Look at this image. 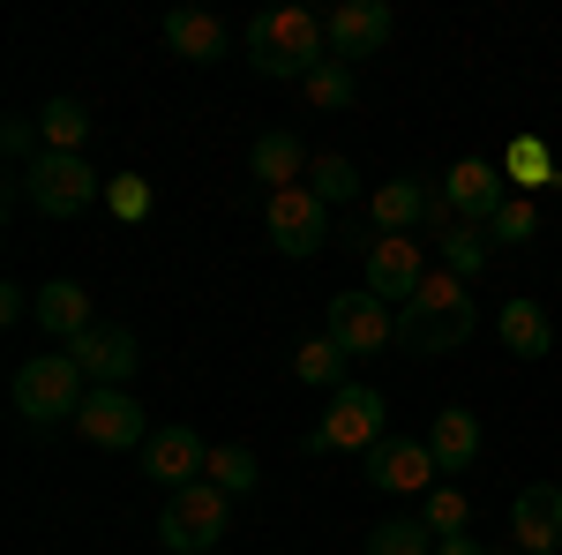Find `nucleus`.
<instances>
[{
  "mask_svg": "<svg viewBox=\"0 0 562 555\" xmlns=\"http://www.w3.org/2000/svg\"><path fill=\"white\" fill-rule=\"evenodd\" d=\"M105 211L121 218V225H143V218H150V180H143V173H113V180H105Z\"/></svg>",
  "mask_w": 562,
  "mask_h": 555,
  "instance_id": "7c9ffc66",
  "label": "nucleus"
},
{
  "mask_svg": "<svg viewBox=\"0 0 562 555\" xmlns=\"http://www.w3.org/2000/svg\"><path fill=\"white\" fill-rule=\"evenodd\" d=\"M503 173H510V188L532 196V188H548V180H555V151H548V143H532V135H518V143H510V158H503Z\"/></svg>",
  "mask_w": 562,
  "mask_h": 555,
  "instance_id": "c756f323",
  "label": "nucleus"
},
{
  "mask_svg": "<svg viewBox=\"0 0 562 555\" xmlns=\"http://www.w3.org/2000/svg\"><path fill=\"white\" fill-rule=\"evenodd\" d=\"M360 555H435V533L420 525V518H383Z\"/></svg>",
  "mask_w": 562,
  "mask_h": 555,
  "instance_id": "bb28decb",
  "label": "nucleus"
},
{
  "mask_svg": "<svg viewBox=\"0 0 562 555\" xmlns=\"http://www.w3.org/2000/svg\"><path fill=\"white\" fill-rule=\"evenodd\" d=\"M420 525H428L435 541H465V533H473V503H465L458 488H428V496H420Z\"/></svg>",
  "mask_w": 562,
  "mask_h": 555,
  "instance_id": "b1692460",
  "label": "nucleus"
},
{
  "mask_svg": "<svg viewBox=\"0 0 562 555\" xmlns=\"http://www.w3.org/2000/svg\"><path fill=\"white\" fill-rule=\"evenodd\" d=\"M368 488H383V496H428V488H442L428 435H383L368 451Z\"/></svg>",
  "mask_w": 562,
  "mask_h": 555,
  "instance_id": "0eeeda50",
  "label": "nucleus"
},
{
  "mask_svg": "<svg viewBox=\"0 0 562 555\" xmlns=\"http://www.w3.org/2000/svg\"><path fill=\"white\" fill-rule=\"evenodd\" d=\"M68 360L90 376V390H128V376L143 368V353H135V331L121 323H90L83 338L68 345Z\"/></svg>",
  "mask_w": 562,
  "mask_h": 555,
  "instance_id": "9b49d317",
  "label": "nucleus"
},
{
  "mask_svg": "<svg viewBox=\"0 0 562 555\" xmlns=\"http://www.w3.org/2000/svg\"><path fill=\"white\" fill-rule=\"evenodd\" d=\"M368 211H375V233H413V225H428L435 196L420 173H397V180H383L375 196H368Z\"/></svg>",
  "mask_w": 562,
  "mask_h": 555,
  "instance_id": "a211bd4d",
  "label": "nucleus"
},
{
  "mask_svg": "<svg viewBox=\"0 0 562 555\" xmlns=\"http://www.w3.org/2000/svg\"><path fill=\"white\" fill-rule=\"evenodd\" d=\"M225 488H211V480H188V488H166V511H158V541L173 555H203L225 541Z\"/></svg>",
  "mask_w": 562,
  "mask_h": 555,
  "instance_id": "20e7f679",
  "label": "nucleus"
},
{
  "mask_svg": "<svg viewBox=\"0 0 562 555\" xmlns=\"http://www.w3.org/2000/svg\"><path fill=\"white\" fill-rule=\"evenodd\" d=\"M323 60H330L323 15H307V8H262L256 23H248V68L256 76H293V84H307Z\"/></svg>",
  "mask_w": 562,
  "mask_h": 555,
  "instance_id": "f257e3e1",
  "label": "nucleus"
},
{
  "mask_svg": "<svg viewBox=\"0 0 562 555\" xmlns=\"http://www.w3.org/2000/svg\"><path fill=\"white\" fill-rule=\"evenodd\" d=\"M307 188H315L323 203H352V196H360V173H352V158H315V166H307Z\"/></svg>",
  "mask_w": 562,
  "mask_h": 555,
  "instance_id": "2f4dec72",
  "label": "nucleus"
},
{
  "mask_svg": "<svg viewBox=\"0 0 562 555\" xmlns=\"http://www.w3.org/2000/svg\"><path fill=\"white\" fill-rule=\"evenodd\" d=\"M510 541H518V555H555L562 548V488L555 480H532L518 503H510Z\"/></svg>",
  "mask_w": 562,
  "mask_h": 555,
  "instance_id": "dca6fc26",
  "label": "nucleus"
},
{
  "mask_svg": "<svg viewBox=\"0 0 562 555\" xmlns=\"http://www.w3.org/2000/svg\"><path fill=\"white\" fill-rule=\"evenodd\" d=\"M442 270H450V278H480V270H487V233L458 218V225L442 233Z\"/></svg>",
  "mask_w": 562,
  "mask_h": 555,
  "instance_id": "cd10ccee",
  "label": "nucleus"
},
{
  "mask_svg": "<svg viewBox=\"0 0 562 555\" xmlns=\"http://www.w3.org/2000/svg\"><path fill=\"white\" fill-rule=\"evenodd\" d=\"M465 338H473V300H465V278L428 270V286L397 308V345L435 360V353H458Z\"/></svg>",
  "mask_w": 562,
  "mask_h": 555,
  "instance_id": "f03ea898",
  "label": "nucleus"
},
{
  "mask_svg": "<svg viewBox=\"0 0 562 555\" xmlns=\"http://www.w3.org/2000/svg\"><path fill=\"white\" fill-rule=\"evenodd\" d=\"M442 203L465 218V225H487V218L510 203V173L487 166V158H458V166L442 173Z\"/></svg>",
  "mask_w": 562,
  "mask_h": 555,
  "instance_id": "ddd939ff",
  "label": "nucleus"
},
{
  "mask_svg": "<svg viewBox=\"0 0 562 555\" xmlns=\"http://www.w3.org/2000/svg\"><path fill=\"white\" fill-rule=\"evenodd\" d=\"M346 345L338 338H307L301 353H293V376H301V384H323V390H346Z\"/></svg>",
  "mask_w": 562,
  "mask_h": 555,
  "instance_id": "393cba45",
  "label": "nucleus"
},
{
  "mask_svg": "<svg viewBox=\"0 0 562 555\" xmlns=\"http://www.w3.org/2000/svg\"><path fill=\"white\" fill-rule=\"evenodd\" d=\"M83 135H90L83 98H45V113H38V143H45V151H68V158H83Z\"/></svg>",
  "mask_w": 562,
  "mask_h": 555,
  "instance_id": "5701e85b",
  "label": "nucleus"
},
{
  "mask_svg": "<svg viewBox=\"0 0 562 555\" xmlns=\"http://www.w3.org/2000/svg\"><path fill=\"white\" fill-rule=\"evenodd\" d=\"M166 45H173L180 60H195V68H203V60H225V23L203 15V8H173V15H166Z\"/></svg>",
  "mask_w": 562,
  "mask_h": 555,
  "instance_id": "aec40b11",
  "label": "nucleus"
},
{
  "mask_svg": "<svg viewBox=\"0 0 562 555\" xmlns=\"http://www.w3.org/2000/svg\"><path fill=\"white\" fill-rule=\"evenodd\" d=\"M76 435L98 443V451H143L150 443V421H143V406H135L128 390H90L83 413H76Z\"/></svg>",
  "mask_w": 562,
  "mask_h": 555,
  "instance_id": "9d476101",
  "label": "nucleus"
},
{
  "mask_svg": "<svg viewBox=\"0 0 562 555\" xmlns=\"http://www.w3.org/2000/svg\"><path fill=\"white\" fill-rule=\"evenodd\" d=\"M390 428H383V390H368V384H346V390H330V413L307 428V451H375Z\"/></svg>",
  "mask_w": 562,
  "mask_h": 555,
  "instance_id": "39448f33",
  "label": "nucleus"
},
{
  "mask_svg": "<svg viewBox=\"0 0 562 555\" xmlns=\"http://www.w3.org/2000/svg\"><path fill=\"white\" fill-rule=\"evenodd\" d=\"M428 451H435V466H442V473H465V466L480 458V421L465 413V406L435 413V428H428Z\"/></svg>",
  "mask_w": 562,
  "mask_h": 555,
  "instance_id": "4be33fe9",
  "label": "nucleus"
},
{
  "mask_svg": "<svg viewBox=\"0 0 562 555\" xmlns=\"http://www.w3.org/2000/svg\"><path fill=\"white\" fill-rule=\"evenodd\" d=\"M503 345L518 353V360H548V345H555V323H548V308L540 300H503Z\"/></svg>",
  "mask_w": 562,
  "mask_h": 555,
  "instance_id": "412c9836",
  "label": "nucleus"
},
{
  "mask_svg": "<svg viewBox=\"0 0 562 555\" xmlns=\"http://www.w3.org/2000/svg\"><path fill=\"white\" fill-rule=\"evenodd\" d=\"M203 466H211V443L195 435V428H150V443H143V473L150 480H173V488H188V480H203Z\"/></svg>",
  "mask_w": 562,
  "mask_h": 555,
  "instance_id": "2eb2a0df",
  "label": "nucleus"
},
{
  "mask_svg": "<svg viewBox=\"0 0 562 555\" xmlns=\"http://www.w3.org/2000/svg\"><path fill=\"white\" fill-rule=\"evenodd\" d=\"M487 233H495V241H503V248H525V241H532V233H540V211H532V196H510V203H503V211L487 218Z\"/></svg>",
  "mask_w": 562,
  "mask_h": 555,
  "instance_id": "473e14b6",
  "label": "nucleus"
},
{
  "mask_svg": "<svg viewBox=\"0 0 562 555\" xmlns=\"http://www.w3.org/2000/svg\"><path fill=\"white\" fill-rule=\"evenodd\" d=\"M323 38H330V60H368V53H383L390 45V8L383 0H338L330 15H323Z\"/></svg>",
  "mask_w": 562,
  "mask_h": 555,
  "instance_id": "4468645a",
  "label": "nucleus"
},
{
  "mask_svg": "<svg viewBox=\"0 0 562 555\" xmlns=\"http://www.w3.org/2000/svg\"><path fill=\"white\" fill-rule=\"evenodd\" d=\"M323 338H338L352 353V360H368V353H383V345H397V308H383V300L368 293H338L330 300V323H323Z\"/></svg>",
  "mask_w": 562,
  "mask_h": 555,
  "instance_id": "1a4fd4ad",
  "label": "nucleus"
},
{
  "mask_svg": "<svg viewBox=\"0 0 562 555\" xmlns=\"http://www.w3.org/2000/svg\"><path fill=\"white\" fill-rule=\"evenodd\" d=\"M203 480H211V488H225V496H248V488L262 480V473H256V451H240V443H211Z\"/></svg>",
  "mask_w": 562,
  "mask_h": 555,
  "instance_id": "a878e982",
  "label": "nucleus"
},
{
  "mask_svg": "<svg viewBox=\"0 0 562 555\" xmlns=\"http://www.w3.org/2000/svg\"><path fill=\"white\" fill-rule=\"evenodd\" d=\"M248 166H256V180H270V196H285V188H307V166H315V158L301 151V135L270 129V135H256Z\"/></svg>",
  "mask_w": 562,
  "mask_h": 555,
  "instance_id": "6ab92c4d",
  "label": "nucleus"
},
{
  "mask_svg": "<svg viewBox=\"0 0 562 555\" xmlns=\"http://www.w3.org/2000/svg\"><path fill=\"white\" fill-rule=\"evenodd\" d=\"M262 218H270V241H278L285 256H315V248L330 241V203H323L315 188H285V196H270Z\"/></svg>",
  "mask_w": 562,
  "mask_h": 555,
  "instance_id": "f8f14e48",
  "label": "nucleus"
},
{
  "mask_svg": "<svg viewBox=\"0 0 562 555\" xmlns=\"http://www.w3.org/2000/svg\"><path fill=\"white\" fill-rule=\"evenodd\" d=\"M23 196L38 203L45 218H83L98 196H105V180L90 173V158H68V151H45L38 166H23Z\"/></svg>",
  "mask_w": 562,
  "mask_h": 555,
  "instance_id": "423d86ee",
  "label": "nucleus"
},
{
  "mask_svg": "<svg viewBox=\"0 0 562 555\" xmlns=\"http://www.w3.org/2000/svg\"><path fill=\"white\" fill-rule=\"evenodd\" d=\"M420 286H428L420 241H413V233H375V241H368V293L383 300V308H405Z\"/></svg>",
  "mask_w": 562,
  "mask_h": 555,
  "instance_id": "6e6552de",
  "label": "nucleus"
},
{
  "mask_svg": "<svg viewBox=\"0 0 562 555\" xmlns=\"http://www.w3.org/2000/svg\"><path fill=\"white\" fill-rule=\"evenodd\" d=\"M31 323H38L45 338L76 345V338L90 331V323H98V315H90V293L76 286V278H45V286H38V300H31Z\"/></svg>",
  "mask_w": 562,
  "mask_h": 555,
  "instance_id": "f3484780",
  "label": "nucleus"
},
{
  "mask_svg": "<svg viewBox=\"0 0 562 555\" xmlns=\"http://www.w3.org/2000/svg\"><path fill=\"white\" fill-rule=\"evenodd\" d=\"M435 555H487V548H480L473 533H465V541H435Z\"/></svg>",
  "mask_w": 562,
  "mask_h": 555,
  "instance_id": "72a5a7b5",
  "label": "nucleus"
},
{
  "mask_svg": "<svg viewBox=\"0 0 562 555\" xmlns=\"http://www.w3.org/2000/svg\"><path fill=\"white\" fill-rule=\"evenodd\" d=\"M301 90H307V106H315V113H346L352 98H360V84H352L346 60H323V68H315Z\"/></svg>",
  "mask_w": 562,
  "mask_h": 555,
  "instance_id": "c85d7f7f",
  "label": "nucleus"
},
{
  "mask_svg": "<svg viewBox=\"0 0 562 555\" xmlns=\"http://www.w3.org/2000/svg\"><path fill=\"white\" fill-rule=\"evenodd\" d=\"M8 398H15V413L23 421H76L83 413V398H90V376L68 360V353H38V360H23L15 376H8Z\"/></svg>",
  "mask_w": 562,
  "mask_h": 555,
  "instance_id": "7ed1b4c3",
  "label": "nucleus"
}]
</instances>
